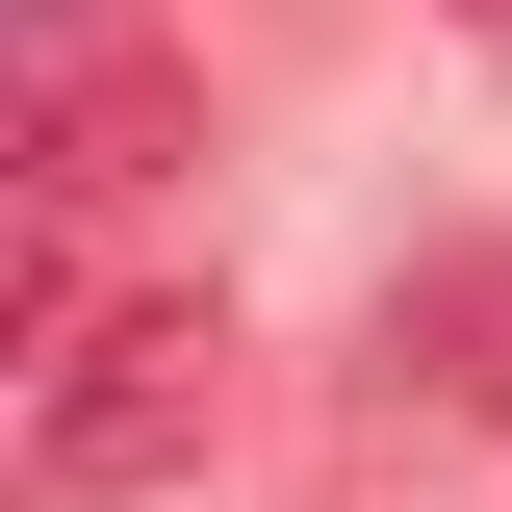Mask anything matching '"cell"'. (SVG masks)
<instances>
[{
  "mask_svg": "<svg viewBox=\"0 0 512 512\" xmlns=\"http://www.w3.org/2000/svg\"><path fill=\"white\" fill-rule=\"evenodd\" d=\"M205 410H231V333L180 282H77V231H26V384H0V487L26 512H103V487H180Z\"/></svg>",
  "mask_w": 512,
  "mask_h": 512,
  "instance_id": "cell-1",
  "label": "cell"
},
{
  "mask_svg": "<svg viewBox=\"0 0 512 512\" xmlns=\"http://www.w3.org/2000/svg\"><path fill=\"white\" fill-rule=\"evenodd\" d=\"M205 154V77L154 0H26V231H103L128 180Z\"/></svg>",
  "mask_w": 512,
  "mask_h": 512,
  "instance_id": "cell-2",
  "label": "cell"
},
{
  "mask_svg": "<svg viewBox=\"0 0 512 512\" xmlns=\"http://www.w3.org/2000/svg\"><path fill=\"white\" fill-rule=\"evenodd\" d=\"M384 410H512V231L384 282Z\"/></svg>",
  "mask_w": 512,
  "mask_h": 512,
  "instance_id": "cell-3",
  "label": "cell"
}]
</instances>
